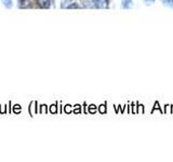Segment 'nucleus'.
Instances as JSON below:
<instances>
[{
  "label": "nucleus",
  "instance_id": "obj_2",
  "mask_svg": "<svg viewBox=\"0 0 173 162\" xmlns=\"http://www.w3.org/2000/svg\"><path fill=\"white\" fill-rule=\"evenodd\" d=\"M121 6L123 9H130L133 6V0H122L121 1Z\"/></svg>",
  "mask_w": 173,
  "mask_h": 162
},
{
  "label": "nucleus",
  "instance_id": "obj_1",
  "mask_svg": "<svg viewBox=\"0 0 173 162\" xmlns=\"http://www.w3.org/2000/svg\"><path fill=\"white\" fill-rule=\"evenodd\" d=\"M50 3H51V0H38V6L43 9L49 8Z\"/></svg>",
  "mask_w": 173,
  "mask_h": 162
},
{
  "label": "nucleus",
  "instance_id": "obj_6",
  "mask_svg": "<svg viewBox=\"0 0 173 162\" xmlns=\"http://www.w3.org/2000/svg\"><path fill=\"white\" fill-rule=\"evenodd\" d=\"M4 4H7V7H10L11 6V0H2Z\"/></svg>",
  "mask_w": 173,
  "mask_h": 162
},
{
  "label": "nucleus",
  "instance_id": "obj_3",
  "mask_svg": "<svg viewBox=\"0 0 173 162\" xmlns=\"http://www.w3.org/2000/svg\"><path fill=\"white\" fill-rule=\"evenodd\" d=\"M95 6L99 7V8H104V7L107 6L108 3V0H94Z\"/></svg>",
  "mask_w": 173,
  "mask_h": 162
},
{
  "label": "nucleus",
  "instance_id": "obj_5",
  "mask_svg": "<svg viewBox=\"0 0 173 162\" xmlns=\"http://www.w3.org/2000/svg\"><path fill=\"white\" fill-rule=\"evenodd\" d=\"M154 2H155V0H144V3L146 4V6H151Z\"/></svg>",
  "mask_w": 173,
  "mask_h": 162
},
{
  "label": "nucleus",
  "instance_id": "obj_4",
  "mask_svg": "<svg viewBox=\"0 0 173 162\" xmlns=\"http://www.w3.org/2000/svg\"><path fill=\"white\" fill-rule=\"evenodd\" d=\"M160 2L163 4V6L173 8V0H160Z\"/></svg>",
  "mask_w": 173,
  "mask_h": 162
}]
</instances>
